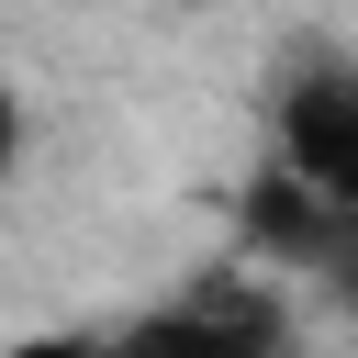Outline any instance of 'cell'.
Returning <instances> with one entry per match:
<instances>
[{
  "mask_svg": "<svg viewBox=\"0 0 358 358\" xmlns=\"http://www.w3.org/2000/svg\"><path fill=\"white\" fill-rule=\"evenodd\" d=\"M123 358H280V302L257 280H201L134 324H112Z\"/></svg>",
  "mask_w": 358,
  "mask_h": 358,
  "instance_id": "cell-1",
  "label": "cell"
},
{
  "mask_svg": "<svg viewBox=\"0 0 358 358\" xmlns=\"http://www.w3.org/2000/svg\"><path fill=\"white\" fill-rule=\"evenodd\" d=\"M268 134H280V168H302L336 213H358V67H302Z\"/></svg>",
  "mask_w": 358,
  "mask_h": 358,
  "instance_id": "cell-2",
  "label": "cell"
},
{
  "mask_svg": "<svg viewBox=\"0 0 358 358\" xmlns=\"http://www.w3.org/2000/svg\"><path fill=\"white\" fill-rule=\"evenodd\" d=\"M324 280H336V291H347V302H358V213H347V235H336V246H324Z\"/></svg>",
  "mask_w": 358,
  "mask_h": 358,
  "instance_id": "cell-4",
  "label": "cell"
},
{
  "mask_svg": "<svg viewBox=\"0 0 358 358\" xmlns=\"http://www.w3.org/2000/svg\"><path fill=\"white\" fill-rule=\"evenodd\" d=\"M11 358H123V347H112V336H22Z\"/></svg>",
  "mask_w": 358,
  "mask_h": 358,
  "instance_id": "cell-3",
  "label": "cell"
}]
</instances>
